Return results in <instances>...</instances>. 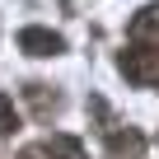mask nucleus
Wrapping results in <instances>:
<instances>
[{"mask_svg": "<svg viewBox=\"0 0 159 159\" xmlns=\"http://www.w3.org/2000/svg\"><path fill=\"white\" fill-rule=\"evenodd\" d=\"M89 112L98 117V136L108 140V150H112V159H136L140 150H145V140L131 131V126H122L112 112H108V103L98 98V94H89Z\"/></svg>", "mask_w": 159, "mask_h": 159, "instance_id": "nucleus-1", "label": "nucleus"}, {"mask_svg": "<svg viewBox=\"0 0 159 159\" xmlns=\"http://www.w3.org/2000/svg\"><path fill=\"white\" fill-rule=\"evenodd\" d=\"M117 66H122V75L131 80V84L159 89V52H154V47H126V52L117 56Z\"/></svg>", "mask_w": 159, "mask_h": 159, "instance_id": "nucleus-2", "label": "nucleus"}, {"mask_svg": "<svg viewBox=\"0 0 159 159\" xmlns=\"http://www.w3.org/2000/svg\"><path fill=\"white\" fill-rule=\"evenodd\" d=\"M19 52H28V56H61L66 38L52 33V28H24L19 33Z\"/></svg>", "mask_w": 159, "mask_h": 159, "instance_id": "nucleus-3", "label": "nucleus"}, {"mask_svg": "<svg viewBox=\"0 0 159 159\" xmlns=\"http://www.w3.org/2000/svg\"><path fill=\"white\" fill-rule=\"evenodd\" d=\"M42 154H56V159H89V154H84V145H80L75 136H66V131L47 136V140H42Z\"/></svg>", "mask_w": 159, "mask_h": 159, "instance_id": "nucleus-4", "label": "nucleus"}, {"mask_svg": "<svg viewBox=\"0 0 159 159\" xmlns=\"http://www.w3.org/2000/svg\"><path fill=\"white\" fill-rule=\"evenodd\" d=\"M47 89H52V84H28V89H24V94H28V103H33V112H38V117H52V112H56V108H61V98H56V94H47Z\"/></svg>", "mask_w": 159, "mask_h": 159, "instance_id": "nucleus-5", "label": "nucleus"}, {"mask_svg": "<svg viewBox=\"0 0 159 159\" xmlns=\"http://www.w3.org/2000/svg\"><path fill=\"white\" fill-rule=\"evenodd\" d=\"M126 33H131V38H150V33H159V5H145L140 14H131Z\"/></svg>", "mask_w": 159, "mask_h": 159, "instance_id": "nucleus-6", "label": "nucleus"}, {"mask_svg": "<svg viewBox=\"0 0 159 159\" xmlns=\"http://www.w3.org/2000/svg\"><path fill=\"white\" fill-rule=\"evenodd\" d=\"M19 131V108L10 94H0V136H14Z\"/></svg>", "mask_w": 159, "mask_h": 159, "instance_id": "nucleus-7", "label": "nucleus"}, {"mask_svg": "<svg viewBox=\"0 0 159 159\" xmlns=\"http://www.w3.org/2000/svg\"><path fill=\"white\" fill-rule=\"evenodd\" d=\"M19 159H42V145H38V150H24Z\"/></svg>", "mask_w": 159, "mask_h": 159, "instance_id": "nucleus-8", "label": "nucleus"}]
</instances>
